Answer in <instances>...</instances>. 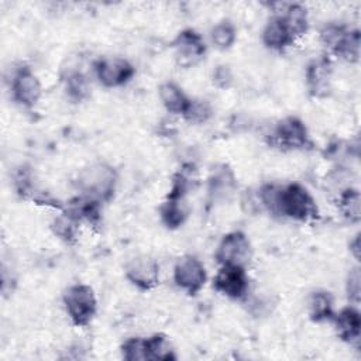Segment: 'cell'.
<instances>
[{
  "instance_id": "cell-1",
  "label": "cell",
  "mask_w": 361,
  "mask_h": 361,
  "mask_svg": "<svg viewBox=\"0 0 361 361\" xmlns=\"http://www.w3.org/2000/svg\"><path fill=\"white\" fill-rule=\"evenodd\" d=\"M76 183L82 196L104 203L114 196L117 172L106 162H92L79 171Z\"/></svg>"
},
{
  "instance_id": "cell-2",
  "label": "cell",
  "mask_w": 361,
  "mask_h": 361,
  "mask_svg": "<svg viewBox=\"0 0 361 361\" xmlns=\"http://www.w3.org/2000/svg\"><path fill=\"white\" fill-rule=\"evenodd\" d=\"M276 216L307 223L319 217V207L310 192L303 185L292 182L279 186Z\"/></svg>"
},
{
  "instance_id": "cell-3",
  "label": "cell",
  "mask_w": 361,
  "mask_h": 361,
  "mask_svg": "<svg viewBox=\"0 0 361 361\" xmlns=\"http://www.w3.org/2000/svg\"><path fill=\"white\" fill-rule=\"evenodd\" d=\"M62 302L71 322L78 327H86L92 323L97 312V299L92 286L86 283H73L62 295Z\"/></svg>"
},
{
  "instance_id": "cell-4",
  "label": "cell",
  "mask_w": 361,
  "mask_h": 361,
  "mask_svg": "<svg viewBox=\"0 0 361 361\" xmlns=\"http://www.w3.org/2000/svg\"><path fill=\"white\" fill-rule=\"evenodd\" d=\"M252 258V245L245 233L235 230L224 234L217 244L214 259L219 265L247 267Z\"/></svg>"
},
{
  "instance_id": "cell-5",
  "label": "cell",
  "mask_w": 361,
  "mask_h": 361,
  "mask_svg": "<svg viewBox=\"0 0 361 361\" xmlns=\"http://www.w3.org/2000/svg\"><path fill=\"white\" fill-rule=\"evenodd\" d=\"M271 135L272 144L283 149H307L312 147L306 124L295 116L279 120Z\"/></svg>"
},
{
  "instance_id": "cell-6",
  "label": "cell",
  "mask_w": 361,
  "mask_h": 361,
  "mask_svg": "<svg viewBox=\"0 0 361 361\" xmlns=\"http://www.w3.org/2000/svg\"><path fill=\"white\" fill-rule=\"evenodd\" d=\"M94 75L99 83L107 89L127 85L135 75L134 65L121 56H106L94 63Z\"/></svg>"
},
{
  "instance_id": "cell-7",
  "label": "cell",
  "mask_w": 361,
  "mask_h": 361,
  "mask_svg": "<svg viewBox=\"0 0 361 361\" xmlns=\"http://www.w3.org/2000/svg\"><path fill=\"white\" fill-rule=\"evenodd\" d=\"M207 281V272L203 262L193 257L179 258L173 267V282L178 288L190 296L197 295Z\"/></svg>"
},
{
  "instance_id": "cell-8",
  "label": "cell",
  "mask_w": 361,
  "mask_h": 361,
  "mask_svg": "<svg viewBox=\"0 0 361 361\" xmlns=\"http://www.w3.org/2000/svg\"><path fill=\"white\" fill-rule=\"evenodd\" d=\"M172 49L175 61L180 68H192L204 58L206 42L197 31L185 28L172 41Z\"/></svg>"
},
{
  "instance_id": "cell-9",
  "label": "cell",
  "mask_w": 361,
  "mask_h": 361,
  "mask_svg": "<svg viewBox=\"0 0 361 361\" xmlns=\"http://www.w3.org/2000/svg\"><path fill=\"white\" fill-rule=\"evenodd\" d=\"M213 288L220 295L241 300L248 295L250 281L244 267L235 265H220L217 274L213 278Z\"/></svg>"
},
{
  "instance_id": "cell-10",
  "label": "cell",
  "mask_w": 361,
  "mask_h": 361,
  "mask_svg": "<svg viewBox=\"0 0 361 361\" xmlns=\"http://www.w3.org/2000/svg\"><path fill=\"white\" fill-rule=\"evenodd\" d=\"M10 90L13 100L25 109L34 107L42 94L41 82L28 66H21L14 72Z\"/></svg>"
},
{
  "instance_id": "cell-11",
  "label": "cell",
  "mask_w": 361,
  "mask_h": 361,
  "mask_svg": "<svg viewBox=\"0 0 361 361\" xmlns=\"http://www.w3.org/2000/svg\"><path fill=\"white\" fill-rule=\"evenodd\" d=\"M124 275L140 290H151L159 282V267L154 258L138 255L126 264Z\"/></svg>"
},
{
  "instance_id": "cell-12",
  "label": "cell",
  "mask_w": 361,
  "mask_h": 361,
  "mask_svg": "<svg viewBox=\"0 0 361 361\" xmlns=\"http://www.w3.org/2000/svg\"><path fill=\"white\" fill-rule=\"evenodd\" d=\"M331 63L326 56L309 62L306 66V86L313 97H327L331 92Z\"/></svg>"
},
{
  "instance_id": "cell-13",
  "label": "cell",
  "mask_w": 361,
  "mask_h": 361,
  "mask_svg": "<svg viewBox=\"0 0 361 361\" xmlns=\"http://www.w3.org/2000/svg\"><path fill=\"white\" fill-rule=\"evenodd\" d=\"M331 322L334 323L336 333L344 343L358 345L361 334V314L355 306L343 307L334 313Z\"/></svg>"
},
{
  "instance_id": "cell-14",
  "label": "cell",
  "mask_w": 361,
  "mask_h": 361,
  "mask_svg": "<svg viewBox=\"0 0 361 361\" xmlns=\"http://www.w3.org/2000/svg\"><path fill=\"white\" fill-rule=\"evenodd\" d=\"M295 37L282 20L281 16L274 14L262 28L261 41L272 51H283L295 42Z\"/></svg>"
},
{
  "instance_id": "cell-15",
  "label": "cell",
  "mask_w": 361,
  "mask_h": 361,
  "mask_svg": "<svg viewBox=\"0 0 361 361\" xmlns=\"http://www.w3.org/2000/svg\"><path fill=\"white\" fill-rule=\"evenodd\" d=\"M237 188V179L233 169L221 164L213 168L209 176V196L213 202H226L228 200Z\"/></svg>"
},
{
  "instance_id": "cell-16",
  "label": "cell",
  "mask_w": 361,
  "mask_h": 361,
  "mask_svg": "<svg viewBox=\"0 0 361 361\" xmlns=\"http://www.w3.org/2000/svg\"><path fill=\"white\" fill-rule=\"evenodd\" d=\"M190 213L186 196L168 195L159 207L161 221L169 230H176L185 224Z\"/></svg>"
},
{
  "instance_id": "cell-17",
  "label": "cell",
  "mask_w": 361,
  "mask_h": 361,
  "mask_svg": "<svg viewBox=\"0 0 361 361\" xmlns=\"http://www.w3.org/2000/svg\"><path fill=\"white\" fill-rule=\"evenodd\" d=\"M158 96L165 110L176 116H183L190 103V97L175 82L161 83L158 87Z\"/></svg>"
},
{
  "instance_id": "cell-18",
  "label": "cell",
  "mask_w": 361,
  "mask_h": 361,
  "mask_svg": "<svg viewBox=\"0 0 361 361\" xmlns=\"http://www.w3.org/2000/svg\"><path fill=\"white\" fill-rule=\"evenodd\" d=\"M281 16L295 38L302 37L309 30V14L303 4L300 3H286L282 4V10L275 11Z\"/></svg>"
},
{
  "instance_id": "cell-19",
  "label": "cell",
  "mask_w": 361,
  "mask_h": 361,
  "mask_svg": "<svg viewBox=\"0 0 361 361\" xmlns=\"http://www.w3.org/2000/svg\"><path fill=\"white\" fill-rule=\"evenodd\" d=\"M307 312L309 317L316 322H331L334 316L333 307V298L327 290H314L310 293L307 300Z\"/></svg>"
},
{
  "instance_id": "cell-20",
  "label": "cell",
  "mask_w": 361,
  "mask_h": 361,
  "mask_svg": "<svg viewBox=\"0 0 361 361\" xmlns=\"http://www.w3.org/2000/svg\"><path fill=\"white\" fill-rule=\"evenodd\" d=\"M63 86L66 96L75 103L85 102L86 99H89L92 92L87 76L80 71H69L63 78Z\"/></svg>"
},
{
  "instance_id": "cell-21",
  "label": "cell",
  "mask_w": 361,
  "mask_h": 361,
  "mask_svg": "<svg viewBox=\"0 0 361 361\" xmlns=\"http://www.w3.org/2000/svg\"><path fill=\"white\" fill-rule=\"evenodd\" d=\"M337 206L340 213L350 221L358 223L361 219V197L358 189L350 186L337 195Z\"/></svg>"
},
{
  "instance_id": "cell-22",
  "label": "cell",
  "mask_w": 361,
  "mask_h": 361,
  "mask_svg": "<svg viewBox=\"0 0 361 361\" xmlns=\"http://www.w3.org/2000/svg\"><path fill=\"white\" fill-rule=\"evenodd\" d=\"M147 344V360L149 361H171L175 360V351L169 338L165 334L157 333L145 337Z\"/></svg>"
},
{
  "instance_id": "cell-23",
  "label": "cell",
  "mask_w": 361,
  "mask_h": 361,
  "mask_svg": "<svg viewBox=\"0 0 361 361\" xmlns=\"http://www.w3.org/2000/svg\"><path fill=\"white\" fill-rule=\"evenodd\" d=\"M237 39V28L230 20H221L210 30V41L220 51L230 49Z\"/></svg>"
},
{
  "instance_id": "cell-24",
  "label": "cell",
  "mask_w": 361,
  "mask_h": 361,
  "mask_svg": "<svg viewBox=\"0 0 361 361\" xmlns=\"http://www.w3.org/2000/svg\"><path fill=\"white\" fill-rule=\"evenodd\" d=\"M78 226H79V221L66 210H63L59 216H56L51 223V228L54 234L62 241H65L66 244H73L76 241Z\"/></svg>"
},
{
  "instance_id": "cell-25",
  "label": "cell",
  "mask_w": 361,
  "mask_h": 361,
  "mask_svg": "<svg viewBox=\"0 0 361 361\" xmlns=\"http://www.w3.org/2000/svg\"><path fill=\"white\" fill-rule=\"evenodd\" d=\"M360 51H361L360 31L348 28L343 41L337 47L334 55L347 61V62H350V63H354V62L360 61Z\"/></svg>"
},
{
  "instance_id": "cell-26",
  "label": "cell",
  "mask_w": 361,
  "mask_h": 361,
  "mask_svg": "<svg viewBox=\"0 0 361 361\" xmlns=\"http://www.w3.org/2000/svg\"><path fill=\"white\" fill-rule=\"evenodd\" d=\"M213 116L212 104L204 99H190V103L182 116L190 124H204Z\"/></svg>"
},
{
  "instance_id": "cell-27",
  "label": "cell",
  "mask_w": 361,
  "mask_h": 361,
  "mask_svg": "<svg viewBox=\"0 0 361 361\" xmlns=\"http://www.w3.org/2000/svg\"><path fill=\"white\" fill-rule=\"evenodd\" d=\"M348 27L343 25V24H336V23H329L326 24L320 32H319V38L320 42L330 51V52H336L337 47L340 45V42L343 41L344 35L347 34Z\"/></svg>"
},
{
  "instance_id": "cell-28",
  "label": "cell",
  "mask_w": 361,
  "mask_h": 361,
  "mask_svg": "<svg viewBox=\"0 0 361 361\" xmlns=\"http://www.w3.org/2000/svg\"><path fill=\"white\" fill-rule=\"evenodd\" d=\"M121 357L127 361H147L145 337H130L121 344Z\"/></svg>"
},
{
  "instance_id": "cell-29",
  "label": "cell",
  "mask_w": 361,
  "mask_h": 361,
  "mask_svg": "<svg viewBox=\"0 0 361 361\" xmlns=\"http://www.w3.org/2000/svg\"><path fill=\"white\" fill-rule=\"evenodd\" d=\"M345 290H347L348 299L354 305H358L360 296H361V275H360V268L358 267L353 268L348 272L347 282H345Z\"/></svg>"
},
{
  "instance_id": "cell-30",
  "label": "cell",
  "mask_w": 361,
  "mask_h": 361,
  "mask_svg": "<svg viewBox=\"0 0 361 361\" xmlns=\"http://www.w3.org/2000/svg\"><path fill=\"white\" fill-rule=\"evenodd\" d=\"M212 82L219 89H227L233 83V72L228 65H219L213 69Z\"/></svg>"
},
{
  "instance_id": "cell-31",
  "label": "cell",
  "mask_w": 361,
  "mask_h": 361,
  "mask_svg": "<svg viewBox=\"0 0 361 361\" xmlns=\"http://www.w3.org/2000/svg\"><path fill=\"white\" fill-rule=\"evenodd\" d=\"M350 250H351L354 258L358 259V257H360V237L358 235H355V238L350 243Z\"/></svg>"
}]
</instances>
